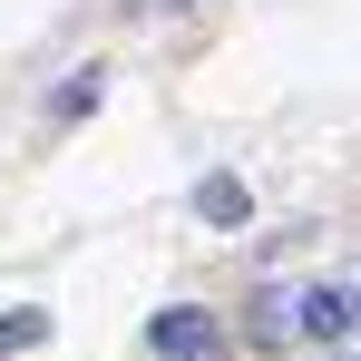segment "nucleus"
Returning a JSON list of instances; mask_svg holds the SVG:
<instances>
[{
  "mask_svg": "<svg viewBox=\"0 0 361 361\" xmlns=\"http://www.w3.org/2000/svg\"><path fill=\"white\" fill-rule=\"evenodd\" d=\"M147 342H157V361H176V352H205V342H215V322H205L195 302H166V312L147 322Z\"/></svg>",
  "mask_w": 361,
  "mask_h": 361,
  "instance_id": "nucleus-2",
  "label": "nucleus"
},
{
  "mask_svg": "<svg viewBox=\"0 0 361 361\" xmlns=\"http://www.w3.org/2000/svg\"><path fill=\"white\" fill-rule=\"evenodd\" d=\"M195 215H205V225H244V215H254L244 176H205V185H195Z\"/></svg>",
  "mask_w": 361,
  "mask_h": 361,
  "instance_id": "nucleus-3",
  "label": "nucleus"
},
{
  "mask_svg": "<svg viewBox=\"0 0 361 361\" xmlns=\"http://www.w3.org/2000/svg\"><path fill=\"white\" fill-rule=\"evenodd\" d=\"M176 10H195V0H176Z\"/></svg>",
  "mask_w": 361,
  "mask_h": 361,
  "instance_id": "nucleus-7",
  "label": "nucleus"
},
{
  "mask_svg": "<svg viewBox=\"0 0 361 361\" xmlns=\"http://www.w3.org/2000/svg\"><path fill=\"white\" fill-rule=\"evenodd\" d=\"M293 322L312 332V342H352V332H361V283H302Z\"/></svg>",
  "mask_w": 361,
  "mask_h": 361,
  "instance_id": "nucleus-1",
  "label": "nucleus"
},
{
  "mask_svg": "<svg viewBox=\"0 0 361 361\" xmlns=\"http://www.w3.org/2000/svg\"><path fill=\"white\" fill-rule=\"evenodd\" d=\"M283 332H302V322H293V293H264V302H254V342H283Z\"/></svg>",
  "mask_w": 361,
  "mask_h": 361,
  "instance_id": "nucleus-5",
  "label": "nucleus"
},
{
  "mask_svg": "<svg viewBox=\"0 0 361 361\" xmlns=\"http://www.w3.org/2000/svg\"><path fill=\"white\" fill-rule=\"evenodd\" d=\"M30 342H49V312H0V361L30 352Z\"/></svg>",
  "mask_w": 361,
  "mask_h": 361,
  "instance_id": "nucleus-4",
  "label": "nucleus"
},
{
  "mask_svg": "<svg viewBox=\"0 0 361 361\" xmlns=\"http://www.w3.org/2000/svg\"><path fill=\"white\" fill-rule=\"evenodd\" d=\"M176 361H235V352H225V342H205V352H176Z\"/></svg>",
  "mask_w": 361,
  "mask_h": 361,
  "instance_id": "nucleus-6",
  "label": "nucleus"
}]
</instances>
